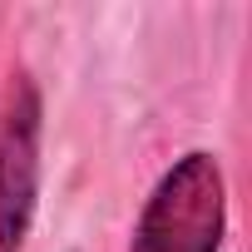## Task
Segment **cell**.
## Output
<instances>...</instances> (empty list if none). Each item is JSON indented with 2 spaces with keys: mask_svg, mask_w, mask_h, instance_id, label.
Instances as JSON below:
<instances>
[{
  "mask_svg": "<svg viewBox=\"0 0 252 252\" xmlns=\"http://www.w3.org/2000/svg\"><path fill=\"white\" fill-rule=\"evenodd\" d=\"M227 237V183L208 149H193L163 168L134 222L129 252H222Z\"/></svg>",
  "mask_w": 252,
  "mask_h": 252,
  "instance_id": "obj_1",
  "label": "cell"
},
{
  "mask_svg": "<svg viewBox=\"0 0 252 252\" xmlns=\"http://www.w3.org/2000/svg\"><path fill=\"white\" fill-rule=\"evenodd\" d=\"M40 129L45 109L40 89L30 74H20L15 99L0 119V252H20L30 218H35V193H40Z\"/></svg>",
  "mask_w": 252,
  "mask_h": 252,
  "instance_id": "obj_2",
  "label": "cell"
}]
</instances>
